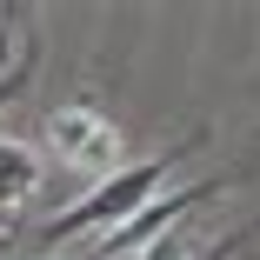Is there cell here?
<instances>
[{
  "mask_svg": "<svg viewBox=\"0 0 260 260\" xmlns=\"http://www.w3.org/2000/svg\"><path fill=\"white\" fill-rule=\"evenodd\" d=\"M193 147H200V134L180 140V147H167V153H153V160H134V167H114L107 180H93V193H80L74 207H60V214L40 227V247H47V253H60V247H74V240H100V234L127 227L147 200H160L167 174L187 160Z\"/></svg>",
  "mask_w": 260,
  "mask_h": 260,
  "instance_id": "obj_1",
  "label": "cell"
},
{
  "mask_svg": "<svg viewBox=\"0 0 260 260\" xmlns=\"http://www.w3.org/2000/svg\"><path fill=\"white\" fill-rule=\"evenodd\" d=\"M47 147H54L74 174H100V180H107L120 167V127L100 114L93 100H74V107L47 114Z\"/></svg>",
  "mask_w": 260,
  "mask_h": 260,
  "instance_id": "obj_2",
  "label": "cell"
},
{
  "mask_svg": "<svg viewBox=\"0 0 260 260\" xmlns=\"http://www.w3.org/2000/svg\"><path fill=\"white\" fill-rule=\"evenodd\" d=\"M240 174H214V180H193V187H180V193H167V200H147L140 207V214L127 220V227H114V234H100L87 253L93 260H107V253H120V247H134V240H153V234H174L187 214H200V207L207 200H214V193H227Z\"/></svg>",
  "mask_w": 260,
  "mask_h": 260,
  "instance_id": "obj_3",
  "label": "cell"
},
{
  "mask_svg": "<svg viewBox=\"0 0 260 260\" xmlns=\"http://www.w3.org/2000/svg\"><path fill=\"white\" fill-rule=\"evenodd\" d=\"M40 180H47V174H40V153H34L27 140H7V134H0V220H7Z\"/></svg>",
  "mask_w": 260,
  "mask_h": 260,
  "instance_id": "obj_4",
  "label": "cell"
},
{
  "mask_svg": "<svg viewBox=\"0 0 260 260\" xmlns=\"http://www.w3.org/2000/svg\"><path fill=\"white\" fill-rule=\"evenodd\" d=\"M34 60H40V40L27 34V47H20V60H14L7 74H0V114H7V107H14V100H20V93L34 87Z\"/></svg>",
  "mask_w": 260,
  "mask_h": 260,
  "instance_id": "obj_5",
  "label": "cell"
},
{
  "mask_svg": "<svg viewBox=\"0 0 260 260\" xmlns=\"http://www.w3.org/2000/svg\"><path fill=\"white\" fill-rule=\"evenodd\" d=\"M253 234H260V220H247V227H234L227 240H207V247H193L187 260H234V253H240V247H247Z\"/></svg>",
  "mask_w": 260,
  "mask_h": 260,
  "instance_id": "obj_6",
  "label": "cell"
},
{
  "mask_svg": "<svg viewBox=\"0 0 260 260\" xmlns=\"http://www.w3.org/2000/svg\"><path fill=\"white\" fill-rule=\"evenodd\" d=\"M187 253H193V247L180 240V227H174V234H153V240L140 247V260H187Z\"/></svg>",
  "mask_w": 260,
  "mask_h": 260,
  "instance_id": "obj_7",
  "label": "cell"
},
{
  "mask_svg": "<svg viewBox=\"0 0 260 260\" xmlns=\"http://www.w3.org/2000/svg\"><path fill=\"white\" fill-rule=\"evenodd\" d=\"M74 260H93V253H74Z\"/></svg>",
  "mask_w": 260,
  "mask_h": 260,
  "instance_id": "obj_8",
  "label": "cell"
}]
</instances>
